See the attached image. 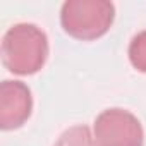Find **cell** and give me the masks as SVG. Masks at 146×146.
I'll return each instance as SVG.
<instances>
[{
	"label": "cell",
	"instance_id": "1",
	"mask_svg": "<svg viewBox=\"0 0 146 146\" xmlns=\"http://www.w3.org/2000/svg\"><path fill=\"white\" fill-rule=\"evenodd\" d=\"M48 58V38L41 28L29 23L11 26L2 38V62L17 76H31Z\"/></svg>",
	"mask_w": 146,
	"mask_h": 146
},
{
	"label": "cell",
	"instance_id": "2",
	"mask_svg": "<svg viewBox=\"0 0 146 146\" xmlns=\"http://www.w3.org/2000/svg\"><path fill=\"white\" fill-rule=\"evenodd\" d=\"M115 7L108 0H67L60 11L64 31L81 41L102 38L113 24Z\"/></svg>",
	"mask_w": 146,
	"mask_h": 146
},
{
	"label": "cell",
	"instance_id": "3",
	"mask_svg": "<svg viewBox=\"0 0 146 146\" xmlns=\"http://www.w3.org/2000/svg\"><path fill=\"white\" fill-rule=\"evenodd\" d=\"M93 137L96 146H143L144 131L129 110L107 108L95 119Z\"/></svg>",
	"mask_w": 146,
	"mask_h": 146
},
{
	"label": "cell",
	"instance_id": "4",
	"mask_svg": "<svg viewBox=\"0 0 146 146\" xmlns=\"http://www.w3.org/2000/svg\"><path fill=\"white\" fill-rule=\"evenodd\" d=\"M33 112L31 90L23 81H4L0 84V127L12 131L28 122Z\"/></svg>",
	"mask_w": 146,
	"mask_h": 146
},
{
	"label": "cell",
	"instance_id": "5",
	"mask_svg": "<svg viewBox=\"0 0 146 146\" xmlns=\"http://www.w3.org/2000/svg\"><path fill=\"white\" fill-rule=\"evenodd\" d=\"M55 146H96L88 125H72L60 134Z\"/></svg>",
	"mask_w": 146,
	"mask_h": 146
},
{
	"label": "cell",
	"instance_id": "6",
	"mask_svg": "<svg viewBox=\"0 0 146 146\" xmlns=\"http://www.w3.org/2000/svg\"><path fill=\"white\" fill-rule=\"evenodd\" d=\"M129 60L132 67L146 74V31L137 33L129 43Z\"/></svg>",
	"mask_w": 146,
	"mask_h": 146
}]
</instances>
